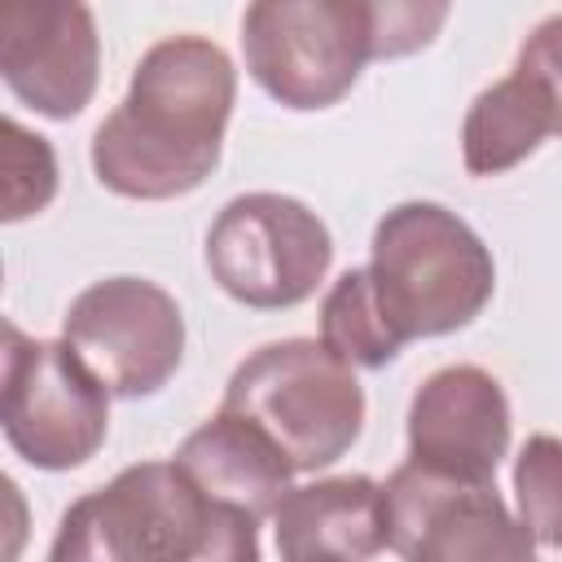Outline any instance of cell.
I'll use <instances>...</instances> for the list:
<instances>
[{"mask_svg":"<svg viewBox=\"0 0 562 562\" xmlns=\"http://www.w3.org/2000/svg\"><path fill=\"white\" fill-rule=\"evenodd\" d=\"M57 193V158L53 145L26 132L18 119H4V220L18 224L44 211Z\"/></svg>","mask_w":562,"mask_h":562,"instance_id":"e0dca14e","label":"cell"},{"mask_svg":"<svg viewBox=\"0 0 562 562\" xmlns=\"http://www.w3.org/2000/svg\"><path fill=\"white\" fill-rule=\"evenodd\" d=\"M378 48V4L364 0H259L241 13L250 79L285 110L342 101Z\"/></svg>","mask_w":562,"mask_h":562,"instance_id":"277c9868","label":"cell"},{"mask_svg":"<svg viewBox=\"0 0 562 562\" xmlns=\"http://www.w3.org/2000/svg\"><path fill=\"white\" fill-rule=\"evenodd\" d=\"M97 22L75 0H13L0 9V75L44 119H75L97 92Z\"/></svg>","mask_w":562,"mask_h":562,"instance_id":"30bf717a","label":"cell"},{"mask_svg":"<svg viewBox=\"0 0 562 562\" xmlns=\"http://www.w3.org/2000/svg\"><path fill=\"white\" fill-rule=\"evenodd\" d=\"M9 448L35 470H75L97 457L110 430V391L61 338L4 334V404Z\"/></svg>","mask_w":562,"mask_h":562,"instance_id":"8992f818","label":"cell"},{"mask_svg":"<svg viewBox=\"0 0 562 562\" xmlns=\"http://www.w3.org/2000/svg\"><path fill=\"white\" fill-rule=\"evenodd\" d=\"M509 448V400L501 382L479 364L435 369L408 404V465L492 483Z\"/></svg>","mask_w":562,"mask_h":562,"instance_id":"8fae6325","label":"cell"},{"mask_svg":"<svg viewBox=\"0 0 562 562\" xmlns=\"http://www.w3.org/2000/svg\"><path fill=\"white\" fill-rule=\"evenodd\" d=\"M544 136H553L544 97L522 75H505L470 101L461 123V162L470 176H501L536 154Z\"/></svg>","mask_w":562,"mask_h":562,"instance_id":"5bb4252c","label":"cell"},{"mask_svg":"<svg viewBox=\"0 0 562 562\" xmlns=\"http://www.w3.org/2000/svg\"><path fill=\"white\" fill-rule=\"evenodd\" d=\"M514 496L518 522L536 544L562 549V439L531 435L514 461Z\"/></svg>","mask_w":562,"mask_h":562,"instance_id":"2e32d148","label":"cell"},{"mask_svg":"<svg viewBox=\"0 0 562 562\" xmlns=\"http://www.w3.org/2000/svg\"><path fill=\"white\" fill-rule=\"evenodd\" d=\"M61 334L119 400L162 391L184 360L180 303L145 277H105L79 290L66 307Z\"/></svg>","mask_w":562,"mask_h":562,"instance_id":"ba28073f","label":"cell"},{"mask_svg":"<svg viewBox=\"0 0 562 562\" xmlns=\"http://www.w3.org/2000/svg\"><path fill=\"white\" fill-rule=\"evenodd\" d=\"M329 259L334 241L325 220L285 193H241L224 202L206 233L215 285L255 312H281L312 299Z\"/></svg>","mask_w":562,"mask_h":562,"instance_id":"52a82bcc","label":"cell"},{"mask_svg":"<svg viewBox=\"0 0 562 562\" xmlns=\"http://www.w3.org/2000/svg\"><path fill=\"white\" fill-rule=\"evenodd\" d=\"M321 342L351 369H382L400 356V338L386 329L369 268H347L321 303Z\"/></svg>","mask_w":562,"mask_h":562,"instance_id":"9a60e30c","label":"cell"},{"mask_svg":"<svg viewBox=\"0 0 562 562\" xmlns=\"http://www.w3.org/2000/svg\"><path fill=\"white\" fill-rule=\"evenodd\" d=\"M281 562H369L386 540V492L369 474L290 487L272 514Z\"/></svg>","mask_w":562,"mask_h":562,"instance_id":"7c38bea8","label":"cell"},{"mask_svg":"<svg viewBox=\"0 0 562 562\" xmlns=\"http://www.w3.org/2000/svg\"><path fill=\"white\" fill-rule=\"evenodd\" d=\"M382 492L386 540L404 562H536V540L496 483H461L404 461Z\"/></svg>","mask_w":562,"mask_h":562,"instance_id":"9c48e42d","label":"cell"},{"mask_svg":"<svg viewBox=\"0 0 562 562\" xmlns=\"http://www.w3.org/2000/svg\"><path fill=\"white\" fill-rule=\"evenodd\" d=\"M220 408L259 426L294 474L334 465L364 426V391L351 364L316 338H281L250 351L233 369Z\"/></svg>","mask_w":562,"mask_h":562,"instance_id":"3957f363","label":"cell"},{"mask_svg":"<svg viewBox=\"0 0 562 562\" xmlns=\"http://www.w3.org/2000/svg\"><path fill=\"white\" fill-rule=\"evenodd\" d=\"M206 509L211 496L176 461H140L61 514L48 562H180Z\"/></svg>","mask_w":562,"mask_h":562,"instance_id":"5b68a950","label":"cell"},{"mask_svg":"<svg viewBox=\"0 0 562 562\" xmlns=\"http://www.w3.org/2000/svg\"><path fill=\"white\" fill-rule=\"evenodd\" d=\"M237 70L206 35H167L132 70L127 97L92 132V171L119 198L162 202L198 189L224 145Z\"/></svg>","mask_w":562,"mask_h":562,"instance_id":"6da1fadb","label":"cell"},{"mask_svg":"<svg viewBox=\"0 0 562 562\" xmlns=\"http://www.w3.org/2000/svg\"><path fill=\"white\" fill-rule=\"evenodd\" d=\"M448 18V4H378V48L373 57H404L439 31Z\"/></svg>","mask_w":562,"mask_h":562,"instance_id":"ffe728a7","label":"cell"},{"mask_svg":"<svg viewBox=\"0 0 562 562\" xmlns=\"http://www.w3.org/2000/svg\"><path fill=\"white\" fill-rule=\"evenodd\" d=\"M259 518L237 505L211 501V514L180 562H259Z\"/></svg>","mask_w":562,"mask_h":562,"instance_id":"ac0fdd59","label":"cell"},{"mask_svg":"<svg viewBox=\"0 0 562 562\" xmlns=\"http://www.w3.org/2000/svg\"><path fill=\"white\" fill-rule=\"evenodd\" d=\"M369 281L386 329L413 342L470 325L496 290V263L457 211L400 202L373 228Z\"/></svg>","mask_w":562,"mask_h":562,"instance_id":"7a4b0ae2","label":"cell"},{"mask_svg":"<svg viewBox=\"0 0 562 562\" xmlns=\"http://www.w3.org/2000/svg\"><path fill=\"white\" fill-rule=\"evenodd\" d=\"M176 465L193 479L198 492H206L211 501L237 505L250 518H272L294 479V465L285 461V452L259 426L224 408L180 443Z\"/></svg>","mask_w":562,"mask_h":562,"instance_id":"4fadbf2b","label":"cell"},{"mask_svg":"<svg viewBox=\"0 0 562 562\" xmlns=\"http://www.w3.org/2000/svg\"><path fill=\"white\" fill-rule=\"evenodd\" d=\"M514 75H522L549 105L553 114V132L562 136V13L536 22V31L522 40Z\"/></svg>","mask_w":562,"mask_h":562,"instance_id":"d6986e66","label":"cell"}]
</instances>
